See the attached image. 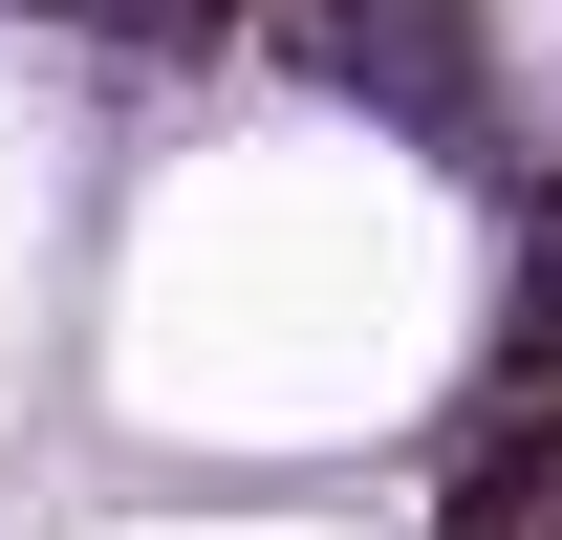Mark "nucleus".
<instances>
[{"label":"nucleus","instance_id":"f03ea898","mask_svg":"<svg viewBox=\"0 0 562 540\" xmlns=\"http://www.w3.org/2000/svg\"><path fill=\"white\" fill-rule=\"evenodd\" d=\"M454 540H562V368L476 410V454H454Z\"/></svg>","mask_w":562,"mask_h":540},{"label":"nucleus","instance_id":"7ed1b4c3","mask_svg":"<svg viewBox=\"0 0 562 540\" xmlns=\"http://www.w3.org/2000/svg\"><path fill=\"white\" fill-rule=\"evenodd\" d=\"M238 22H260V0H87L109 66H238Z\"/></svg>","mask_w":562,"mask_h":540},{"label":"nucleus","instance_id":"f257e3e1","mask_svg":"<svg viewBox=\"0 0 562 540\" xmlns=\"http://www.w3.org/2000/svg\"><path fill=\"white\" fill-rule=\"evenodd\" d=\"M238 44H260V66L368 87V109H412V131H454V109H476V0H260Z\"/></svg>","mask_w":562,"mask_h":540},{"label":"nucleus","instance_id":"20e7f679","mask_svg":"<svg viewBox=\"0 0 562 540\" xmlns=\"http://www.w3.org/2000/svg\"><path fill=\"white\" fill-rule=\"evenodd\" d=\"M66 22H87V0H66Z\"/></svg>","mask_w":562,"mask_h":540}]
</instances>
